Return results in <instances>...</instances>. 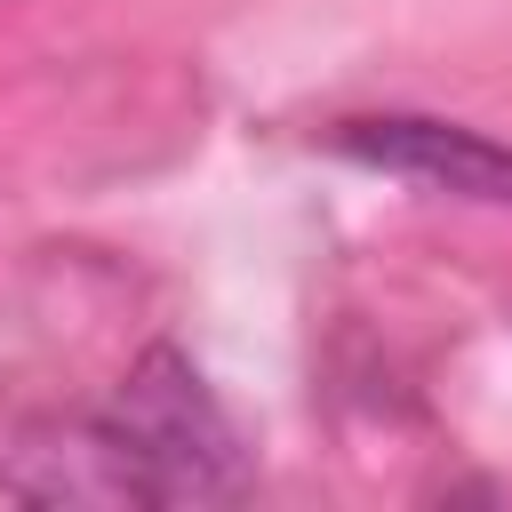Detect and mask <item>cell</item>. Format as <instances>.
I'll list each match as a JSON object with an SVG mask.
<instances>
[{
    "label": "cell",
    "instance_id": "obj_1",
    "mask_svg": "<svg viewBox=\"0 0 512 512\" xmlns=\"http://www.w3.org/2000/svg\"><path fill=\"white\" fill-rule=\"evenodd\" d=\"M96 440H104L128 504H216V496L248 488L224 408L208 400L200 368L168 344L128 368L120 400L96 416Z\"/></svg>",
    "mask_w": 512,
    "mask_h": 512
},
{
    "label": "cell",
    "instance_id": "obj_2",
    "mask_svg": "<svg viewBox=\"0 0 512 512\" xmlns=\"http://www.w3.org/2000/svg\"><path fill=\"white\" fill-rule=\"evenodd\" d=\"M328 144L344 160L384 168V176H408V184H432V192H456V200L512 208V144H496L480 128L424 120V112H384V120H336Z\"/></svg>",
    "mask_w": 512,
    "mask_h": 512
}]
</instances>
